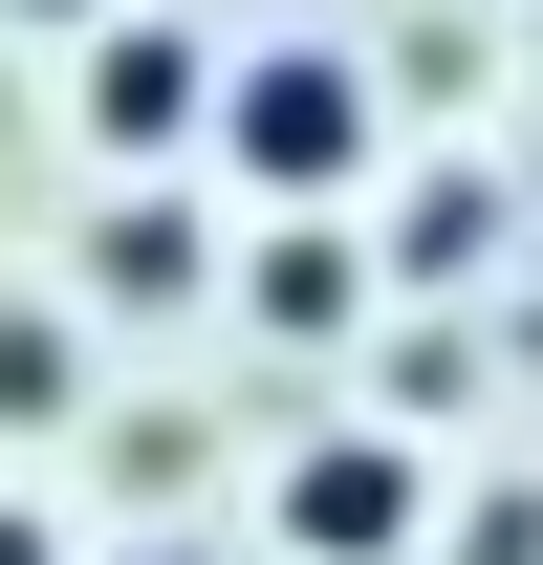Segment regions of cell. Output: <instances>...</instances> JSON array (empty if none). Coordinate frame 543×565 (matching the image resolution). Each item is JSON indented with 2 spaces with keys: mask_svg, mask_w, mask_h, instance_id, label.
Returning a JSON list of instances; mask_svg holds the SVG:
<instances>
[{
  "mask_svg": "<svg viewBox=\"0 0 543 565\" xmlns=\"http://www.w3.org/2000/svg\"><path fill=\"white\" fill-rule=\"evenodd\" d=\"M0 565H87V544H66V500H0Z\"/></svg>",
  "mask_w": 543,
  "mask_h": 565,
  "instance_id": "9",
  "label": "cell"
},
{
  "mask_svg": "<svg viewBox=\"0 0 543 565\" xmlns=\"http://www.w3.org/2000/svg\"><path fill=\"white\" fill-rule=\"evenodd\" d=\"M239 305H262V327H348V305H370V239H348V217H283L262 262H239Z\"/></svg>",
  "mask_w": 543,
  "mask_h": 565,
  "instance_id": "5",
  "label": "cell"
},
{
  "mask_svg": "<svg viewBox=\"0 0 543 565\" xmlns=\"http://www.w3.org/2000/svg\"><path fill=\"white\" fill-rule=\"evenodd\" d=\"M457 565H543V479H500V500H457Z\"/></svg>",
  "mask_w": 543,
  "mask_h": 565,
  "instance_id": "8",
  "label": "cell"
},
{
  "mask_svg": "<svg viewBox=\"0 0 543 565\" xmlns=\"http://www.w3.org/2000/svg\"><path fill=\"white\" fill-rule=\"evenodd\" d=\"M131 565H217V544H131Z\"/></svg>",
  "mask_w": 543,
  "mask_h": 565,
  "instance_id": "11",
  "label": "cell"
},
{
  "mask_svg": "<svg viewBox=\"0 0 543 565\" xmlns=\"http://www.w3.org/2000/svg\"><path fill=\"white\" fill-rule=\"evenodd\" d=\"M87 414V327L66 305H0V435H66Z\"/></svg>",
  "mask_w": 543,
  "mask_h": 565,
  "instance_id": "6",
  "label": "cell"
},
{
  "mask_svg": "<svg viewBox=\"0 0 543 565\" xmlns=\"http://www.w3.org/2000/svg\"><path fill=\"white\" fill-rule=\"evenodd\" d=\"M22 22H87V44H109V22H131V0H22Z\"/></svg>",
  "mask_w": 543,
  "mask_h": 565,
  "instance_id": "10",
  "label": "cell"
},
{
  "mask_svg": "<svg viewBox=\"0 0 543 565\" xmlns=\"http://www.w3.org/2000/svg\"><path fill=\"white\" fill-rule=\"evenodd\" d=\"M478 239H500V196H478V174H413V217H392V262H413V282H457Z\"/></svg>",
  "mask_w": 543,
  "mask_h": 565,
  "instance_id": "7",
  "label": "cell"
},
{
  "mask_svg": "<svg viewBox=\"0 0 543 565\" xmlns=\"http://www.w3.org/2000/svg\"><path fill=\"white\" fill-rule=\"evenodd\" d=\"M87 282H109V305H196V282H217V239H196V196H152V174H131V196L87 217Z\"/></svg>",
  "mask_w": 543,
  "mask_h": 565,
  "instance_id": "4",
  "label": "cell"
},
{
  "mask_svg": "<svg viewBox=\"0 0 543 565\" xmlns=\"http://www.w3.org/2000/svg\"><path fill=\"white\" fill-rule=\"evenodd\" d=\"M217 87H239V44H196V22H152V0H131V22L87 44V131L152 174V152H196V131H217Z\"/></svg>",
  "mask_w": 543,
  "mask_h": 565,
  "instance_id": "3",
  "label": "cell"
},
{
  "mask_svg": "<svg viewBox=\"0 0 543 565\" xmlns=\"http://www.w3.org/2000/svg\"><path fill=\"white\" fill-rule=\"evenodd\" d=\"M283 544H305V565H413V544H435V457H413L392 414L305 435V457H283Z\"/></svg>",
  "mask_w": 543,
  "mask_h": 565,
  "instance_id": "2",
  "label": "cell"
},
{
  "mask_svg": "<svg viewBox=\"0 0 543 565\" xmlns=\"http://www.w3.org/2000/svg\"><path fill=\"white\" fill-rule=\"evenodd\" d=\"M217 174H262L283 217L348 196V174H370V66H348V44H239V87H217Z\"/></svg>",
  "mask_w": 543,
  "mask_h": 565,
  "instance_id": "1",
  "label": "cell"
}]
</instances>
